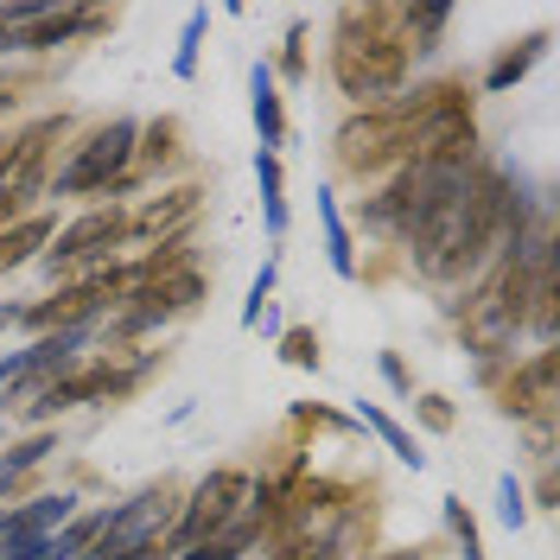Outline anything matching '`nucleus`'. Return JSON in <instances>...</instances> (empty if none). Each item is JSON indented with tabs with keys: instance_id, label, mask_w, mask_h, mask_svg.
<instances>
[{
	"instance_id": "f257e3e1",
	"label": "nucleus",
	"mask_w": 560,
	"mask_h": 560,
	"mask_svg": "<svg viewBox=\"0 0 560 560\" xmlns=\"http://www.w3.org/2000/svg\"><path fill=\"white\" fill-rule=\"evenodd\" d=\"M331 83H338L357 108L388 103V96L408 83V38L395 26V7H338Z\"/></svg>"
},
{
	"instance_id": "f03ea898",
	"label": "nucleus",
	"mask_w": 560,
	"mask_h": 560,
	"mask_svg": "<svg viewBox=\"0 0 560 560\" xmlns=\"http://www.w3.org/2000/svg\"><path fill=\"white\" fill-rule=\"evenodd\" d=\"M173 523H178V490L153 485L140 497H128L121 510H108L103 535H96V548L83 560H160V541H166Z\"/></svg>"
},
{
	"instance_id": "7ed1b4c3",
	"label": "nucleus",
	"mask_w": 560,
	"mask_h": 560,
	"mask_svg": "<svg viewBox=\"0 0 560 560\" xmlns=\"http://www.w3.org/2000/svg\"><path fill=\"white\" fill-rule=\"evenodd\" d=\"M135 153H140V128L128 121V115H115V121H108V128H96L83 147H70V160L45 178V191H51V198L108 191V185H121V173L135 166Z\"/></svg>"
},
{
	"instance_id": "20e7f679",
	"label": "nucleus",
	"mask_w": 560,
	"mask_h": 560,
	"mask_svg": "<svg viewBox=\"0 0 560 560\" xmlns=\"http://www.w3.org/2000/svg\"><path fill=\"white\" fill-rule=\"evenodd\" d=\"M248 497H255L248 471H236V465L210 471L205 485L191 490V503L178 510L173 535H166V555H191V548H198V541H210L217 528H230V523H236V516L248 510Z\"/></svg>"
},
{
	"instance_id": "39448f33",
	"label": "nucleus",
	"mask_w": 560,
	"mask_h": 560,
	"mask_svg": "<svg viewBox=\"0 0 560 560\" xmlns=\"http://www.w3.org/2000/svg\"><path fill=\"white\" fill-rule=\"evenodd\" d=\"M338 166H345L350 178H376L388 173V166H408V128H401V115L388 103L376 108H357L345 128H338Z\"/></svg>"
},
{
	"instance_id": "423d86ee",
	"label": "nucleus",
	"mask_w": 560,
	"mask_h": 560,
	"mask_svg": "<svg viewBox=\"0 0 560 560\" xmlns=\"http://www.w3.org/2000/svg\"><path fill=\"white\" fill-rule=\"evenodd\" d=\"M128 236V217L115 205H96L83 210L77 223H65L58 236H51V248H45V268L58 275V268H70V261H90V255H108V248Z\"/></svg>"
},
{
	"instance_id": "0eeeda50",
	"label": "nucleus",
	"mask_w": 560,
	"mask_h": 560,
	"mask_svg": "<svg viewBox=\"0 0 560 560\" xmlns=\"http://www.w3.org/2000/svg\"><path fill=\"white\" fill-rule=\"evenodd\" d=\"M503 408L516 420H555V350H535L523 370H510Z\"/></svg>"
},
{
	"instance_id": "6e6552de",
	"label": "nucleus",
	"mask_w": 560,
	"mask_h": 560,
	"mask_svg": "<svg viewBox=\"0 0 560 560\" xmlns=\"http://www.w3.org/2000/svg\"><path fill=\"white\" fill-rule=\"evenodd\" d=\"M108 26V13H77V7H51L45 20H33L26 33L13 38L20 51H51V45H65V38H77V33H103Z\"/></svg>"
},
{
	"instance_id": "1a4fd4ad",
	"label": "nucleus",
	"mask_w": 560,
	"mask_h": 560,
	"mask_svg": "<svg viewBox=\"0 0 560 560\" xmlns=\"http://www.w3.org/2000/svg\"><path fill=\"white\" fill-rule=\"evenodd\" d=\"M248 115H255V128H261V153L287 147V103H280L275 70H268V65L248 70Z\"/></svg>"
},
{
	"instance_id": "9d476101",
	"label": "nucleus",
	"mask_w": 560,
	"mask_h": 560,
	"mask_svg": "<svg viewBox=\"0 0 560 560\" xmlns=\"http://www.w3.org/2000/svg\"><path fill=\"white\" fill-rule=\"evenodd\" d=\"M51 236H58V230H51L45 210H38V217H13V223L0 230V275H13V268H26L33 255H45Z\"/></svg>"
},
{
	"instance_id": "9b49d317",
	"label": "nucleus",
	"mask_w": 560,
	"mask_h": 560,
	"mask_svg": "<svg viewBox=\"0 0 560 560\" xmlns=\"http://www.w3.org/2000/svg\"><path fill=\"white\" fill-rule=\"evenodd\" d=\"M541 45H548L541 33H528V38H516V45H503V51L490 58V70H485V90H490V96H503L510 83H523V77H528V65L541 58Z\"/></svg>"
},
{
	"instance_id": "f8f14e48",
	"label": "nucleus",
	"mask_w": 560,
	"mask_h": 560,
	"mask_svg": "<svg viewBox=\"0 0 560 560\" xmlns=\"http://www.w3.org/2000/svg\"><path fill=\"white\" fill-rule=\"evenodd\" d=\"M357 420H363V427H370V433L383 440L388 453L401 458V465H415V471H420V465H427V453H420V446H415V433H408V427H401V420H395V415H383L376 401H357Z\"/></svg>"
},
{
	"instance_id": "ddd939ff",
	"label": "nucleus",
	"mask_w": 560,
	"mask_h": 560,
	"mask_svg": "<svg viewBox=\"0 0 560 560\" xmlns=\"http://www.w3.org/2000/svg\"><path fill=\"white\" fill-rule=\"evenodd\" d=\"M198 198H205L198 185H178V191H166L160 205H147L140 217H128V230H140V236H160V230H173V223H185V217L198 210Z\"/></svg>"
},
{
	"instance_id": "4468645a",
	"label": "nucleus",
	"mask_w": 560,
	"mask_h": 560,
	"mask_svg": "<svg viewBox=\"0 0 560 560\" xmlns=\"http://www.w3.org/2000/svg\"><path fill=\"white\" fill-rule=\"evenodd\" d=\"M318 230H325V255H331V268L350 280L357 275V248H350V223H345V210H338L331 191H318Z\"/></svg>"
},
{
	"instance_id": "2eb2a0df",
	"label": "nucleus",
	"mask_w": 560,
	"mask_h": 560,
	"mask_svg": "<svg viewBox=\"0 0 560 560\" xmlns=\"http://www.w3.org/2000/svg\"><path fill=\"white\" fill-rule=\"evenodd\" d=\"M255 178H261V217H268V236H287V173H280V153H255Z\"/></svg>"
},
{
	"instance_id": "dca6fc26",
	"label": "nucleus",
	"mask_w": 560,
	"mask_h": 560,
	"mask_svg": "<svg viewBox=\"0 0 560 560\" xmlns=\"http://www.w3.org/2000/svg\"><path fill=\"white\" fill-rule=\"evenodd\" d=\"M255 541H261V523H255V516L243 510V516H236L230 528H217L210 541H198L191 555H178V560H236L243 548H255Z\"/></svg>"
},
{
	"instance_id": "f3484780",
	"label": "nucleus",
	"mask_w": 560,
	"mask_h": 560,
	"mask_svg": "<svg viewBox=\"0 0 560 560\" xmlns=\"http://www.w3.org/2000/svg\"><path fill=\"white\" fill-rule=\"evenodd\" d=\"M446 7H395V26H401V38H408V58L415 51H433L440 45V33H446Z\"/></svg>"
},
{
	"instance_id": "a211bd4d",
	"label": "nucleus",
	"mask_w": 560,
	"mask_h": 560,
	"mask_svg": "<svg viewBox=\"0 0 560 560\" xmlns=\"http://www.w3.org/2000/svg\"><path fill=\"white\" fill-rule=\"evenodd\" d=\"M268 560H338V535H280Z\"/></svg>"
},
{
	"instance_id": "6ab92c4d",
	"label": "nucleus",
	"mask_w": 560,
	"mask_h": 560,
	"mask_svg": "<svg viewBox=\"0 0 560 560\" xmlns=\"http://www.w3.org/2000/svg\"><path fill=\"white\" fill-rule=\"evenodd\" d=\"M205 26H210V13H205V7H191V13H185V38H178V58H173V77H198V45H205Z\"/></svg>"
},
{
	"instance_id": "aec40b11",
	"label": "nucleus",
	"mask_w": 560,
	"mask_h": 560,
	"mask_svg": "<svg viewBox=\"0 0 560 560\" xmlns=\"http://www.w3.org/2000/svg\"><path fill=\"white\" fill-rule=\"evenodd\" d=\"M280 363H293V370H318V331L313 325H287V331H280Z\"/></svg>"
},
{
	"instance_id": "412c9836",
	"label": "nucleus",
	"mask_w": 560,
	"mask_h": 560,
	"mask_svg": "<svg viewBox=\"0 0 560 560\" xmlns=\"http://www.w3.org/2000/svg\"><path fill=\"white\" fill-rule=\"evenodd\" d=\"M446 528H453V541H458V555L465 560H485V548H478V523H471L465 497H446Z\"/></svg>"
},
{
	"instance_id": "4be33fe9",
	"label": "nucleus",
	"mask_w": 560,
	"mask_h": 560,
	"mask_svg": "<svg viewBox=\"0 0 560 560\" xmlns=\"http://www.w3.org/2000/svg\"><path fill=\"white\" fill-rule=\"evenodd\" d=\"M140 140H147V147H140L135 160H147V166H166V160L178 153V121H153V128H140Z\"/></svg>"
},
{
	"instance_id": "5701e85b",
	"label": "nucleus",
	"mask_w": 560,
	"mask_h": 560,
	"mask_svg": "<svg viewBox=\"0 0 560 560\" xmlns=\"http://www.w3.org/2000/svg\"><path fill=\"white\" fill-rule=\"evenodd\" d=\"M275 275H280V261H261V275H255V287H248V300H243V325H261V318H268V293H275Z\"/></svg>"
},
{
	"instance_id": "b1692460",
	"label": "nucleus",
	"mask_w": 560,
	"mask_h": 560,
	"mask_svg": "<svg viewBox=\"0 0 560 560\" xmlns=\"http://www.w3.org/2000/svg\"><path fill=\"white\" fill-rule=\"evenodd\" d=\"M280 70H287V77H306V26H300V20L287 26V51H280Z\"/></svg>"
},
{
	"instance_id": "393cba45",
	"label": "nucleus",
	"mask_w": 560,
	"mask_h": 560,
	"mask_svg": "<svg viewBox=\"0 0 560 560\" xmlns=\"http://www.w3.org/2000/svg\"><path fill=\"white\" fill-rule=\"evenodd\" d=\"M415 415L427 420L433 433H453V401H446V395H420V401H415Z\"/></svg>"
},
{
	"instance_id": "a878e982",
	"label": "nucleus",
	"mask_w": 560,
	"mask_h": 560,
	"mask_svg": "<svg viewBox=\"0 0 560 560\" xmlns=\"http://www.w3.org/2000/svg\"><path fill=\"white\" fill-rule=\"evenodd\" d=\"M383 376H388V388H395V395H415V383H408V363H401L395 350H383Z\"/></svg>"
},
{
	"instance_id": "bb28decb",
	"label": "nucleus",
	"mask_w": 560,
	"mask_h": 560,
	"mask_svg": "<svg viewBox=\"0 0 560 560\" xmlns=\"http://www.w3.org/2000/svg\"><path fill=\"white\" fill-rule=\"evenodd\" d=\"M497 490H503V523L516 528V523H523V485H516V478H503Z\"/></svg>"
},
{
	"instance_id": "cd10ccee",
	"label": "nucleus",
	"mask_w": 560,
	"mask_h": 560,
	"mask_svg": "<svg viewBox=\"0 0 560 560\" xmlns=\"http://www.w3.org/2000/svg\"><path fill=\"white\" fill-rule=\"evenodd\" d=\"M293 420H300V427H350V420L331 415V408H293Z\"/></svg>"
},
{
	"instance_id": "c85d7f7f",
	"label": "nucleus",
	"mask_w": 560,
	"mask_h": 560,
	"mask_svg": "<svg viewBox=\"0 0 560 560\" xmlns=\"http://www.w3.org/2000/svg\"><path fill=\"white\" fill-rule=\"evenodd\" d=\"M7 325H20V306H0V331H7Z\"/></svg>"
},
{
	"instance_id": "c756f323",
	"label": "nucleus",
	"mask_w": 560,
	"mask_h": 560,
	"mask_svg": "<svg viewBox=\"0 0 560 560\" xmlns=\"http://www.w3.org/2000/svg\"><path fill=\"white\" fill-rule=\"evenodd\" d=\"M38 560H58V555H38Z\"/></svg>"
}]
</instances>
